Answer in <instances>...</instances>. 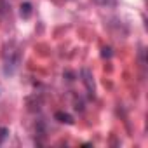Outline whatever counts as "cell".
<instances>
[{"mask_svg":"<svg viewBox=\"0 0 148 148\" xmlns=\"http://www.w3.org/2000/svg\"><path fill=\"white\" fill-rule=\"evenodd\" d=\"M21 63V49L18 47L16 42L5 44L4 47V71L5 75H12V73L19 68Z\"/></svg>","mask_w":148,"mask_h":148,"instance_id":"1","label":"cell"},{"mask_svg":"<svg viewBox=\"0 0 148 148\" xmlns=\"http://www.w3.org/2000/svg\"><path fill=\"white\" fill-rule=\"evenodd\" d=\"M82 82H84V86H86L89 96H94L96 87H94V79H92V73H91L89 68H82Z\"/></svg>","mask_w":148,"mask_h":148,"instance_id":"2","label":"cell"},{"mask_svg":"<svg viewBox=\"0 0 148 148\" xmlns=\"http://www.w3.org/2000/svg\"><path fill=\"white\" fill-rule=\"evenodd\" d=\"M26 103H28V110L30 112H37L42 106V98L40 96H32V98L26 99Z\"/></svg>","mask_w":148,"mask_h":148,"instance_id":"3","label":"cell"},{"mask_svg":"<svg viewBox=\"0 0 148 148\" xmlns=\"http://www.w3.org/2000/svg\"><path fill=\"white\" fill-rule=\"evenodd\" d=\"M54 119H56L58 122H61V124H68V125H71L73 122H75L71 115H68V113H64V112H56V113H54Z\"/></svg>","mask_w":148,"mask_h":148,"instance_id":"4","label":"cell"},{"mask_svg":"<svg viewBox=\"0 0 148 148\" xmlns=\"http://www.w3.org/2000/svg\"><path fill=\"white\" fill-rule=\"evenodd\" d=\"M19 14H21L23 19H28V18L32 16V4H30V2L21 4V7H19Z\"/></svg>","mask_w":148,"mask_h":148,"instance_id":"5","label":"cell"},{"mask_svg":"<svg viewBox=\"0 0 148 148\" xmlns=\"http://www.w3.org/2000/svg\"><path fill=\"white\" fill-rule=\"evenodd\" d=\"M35 132H37L38 136H45V125H44L42 120H38V122L35 124Z\"/></svg>","mask_w":148,"mask_h":148,"instance_id":"6","label":"cell"},{"mask_svg":"<svg viewBox=\"0 0 148 148\" xmlns=\"http://www.w3.org/2000/svg\"><path fill=\"white\" fill-rule=\"evenodd\" d=\"M9 138V129L7 127H0V145Z\"/></svg>","mask_w":148,"mask_h":148,"instance_id":"7","label":"cell"},{"mask_svg":"<svg viewBox=\"0 0 148 148\" xmlns=\"http://www.w3.org/2000/svg\"><path fill=\"white\" fill-rule=\"evenodd\" d=\"M7 11H9V4L5 0H0V16H5Z\"/></svg>","mask_w":148,"mask_h":148,"instance_id":"8","label":"cell"},{"mask_svg":"<svg viewBox=\"0 0 148 148\" xmlns=\"http://www.w3.org/2000/svg\"><path fill=\"white\" fill-rule=\"evenodd\" d=\"M101 56H103L105 59H110V58L113 56V52H112V47H103V49H101Z\"/></svg>","mask_w":148,"mask_h":148,"instance_id":"9","label":"cell"},{"mask_svg":"<svg viewBox=\"0 0 148 148\" xmlns=\"http://www.w3.org/2000/svg\"><path fill=\"white\" fill-rule=\"evenodd\" d=\"M94 2L98 4V5H115V0H94Z\"/></svg>","mask_w":148,"mask_h":148,"instance_id":"10","label":"cell"},{"mask_svg":"<svg viewBox=\"0 0 148 148\" xmlns=\"http://www.w3.org/2000/svg\"><path fill=\"white\" fill-rule=\"evenodd\" d=\"M64 77H68L66 80H73V73H71V71H66V73H64Z\"/></svg>","mask_w":148,"mask_h":148,"instance_id":"11","label":"cell"}]
</instances>
